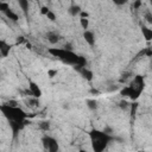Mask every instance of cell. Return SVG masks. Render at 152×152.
<instances>
[{"label": "cell", "instance_id": "cell-28", "mask_svg": "<svg viewBox=\"0 0 152 152\" xmlns=\"http://www.w3.org/2000/svg\"><path fill=\"white\" fill-rule=\"evenodd\" d=\"M145 18H146V20H147V22H148L150 24L152 23V14H151L150 12H147V13H146V16H145Z\"/></svg>", "mask_w": 152, "mask_h": 152}, {"label": "cell", "instance_id": "cell-8", "mask_svg": "<svg viewBox=\"0 0 152 152\" xmlns=\"http://www.w3.org/2000/svg\"><path fill=\"white\" fill-rule=\"evenodd\" d=\"M10 50H11V46H10V45H9L6 42H4V41H0V54H1V56H3V57L9 56Z\"/></svg>", "mask_w": 152, "mask_h": 152}, {"label": "cell", "instance_id": "cell-31", "mask_svg": "<svg viewBox=\"0 0 152 152\" xmlns=\"http://www.w3.org/2000/svg\"><path fill=\"white\" fill-rule=\"evenodd\" d=\"M145 55H146L147 57H151V56H152V50H151L150 48H146V49H145Z\"/></svg>", "mask_w": 152, "mask_h": 152}, {"label": "cell", "instance_id": "cell-22", "mask_svg": "<svg viewBox=\"0 0 152 152\" xmlns=\"http://www.w3.org/2000/svg\"><path fill=\"white\" fill-rule=\"evenodd\" d=\"M137 108H138V104H137V102L132 104V107H131V114H132V117H134V115H135V111H137Z\"/></svg>", "mask_w": 152, "mask_h": 152}, {"label": "cell", "instance_id": "cell-2", "mask_svg": "<svg viewBox=\"0 0 152 152\" xmlns=\"http://www.w3.org/2000/svg\"><path fill=\"white\" fill-rule=\"evenodd\" d=\"M0 111H1V113L4 114V117L9 120V122H11V121L23 122L28 118V114L22 108H19V107H10L6 104L0 106Z\"/></svg>", "mask_w": 152, "mask_h": 152}, {"label": "cell", "instance_id": "cell-26", "mask_svg": "<svg viewBox=\"0 0 152 152\" xmlns=\"http://www.w3.org/2000/svg\"><path fill=\"white\" fill-rule=\"evenodd\" d=\"M49 11H50V10H49L46 6H43V7L41 9V13H42V14H45V16L48 14V12H49Z\"/></svg>", "mask_w": 152, "mask_h": 152}, {"label": "cell", "instance_id": "cell-39", "mask_svg": "<svg viewBox=\"0 0 152 152\" xmlns=\"http://www.w3.org/2000/svg\"><path fill=\"white\" fill-rule=\"evenodd\" d=\"M138 152H145V151H138Z\"/></svg>", "mask_w": 152, "mask_h": 152}, {"label": "cell", "instance_id": "cell-23", "mask_svg": "<svg viewBox=\"0 0 152 152\" xmlns=\"http://www.w3.org/2000/svg\"><path fill=\"white\" fill-rule=\"evenodd\" d=\"M29 104H30V106H39V101H38V99H32V100H30V101H29Z\"/></svg>", "mask_w": 152, "mask_h": 152}, {"label": "cell", "instance_id": "cell-20", "mask_svg": "<svg viewBox=\"0 0 152 152\" xmlns=\"http://www.w3.org/2000/svg\"><path fill=\"white\" fill-rule=\"evenodd\" d=\"M46 17H48V19L51 20V22H55V20H56V16H55V13H54L52 11H49L48 14H46Z\"/></svg>", "mask_w": 152, "mask_h": 152}, {"label": "cell", "instance_id": "cell-40", "mask_svg": "<svg viewBox=\"0 0 152 152\" xmlns=\"http://www.w3.org/2000/svg\"><path fill=\"white\" fill-rule=\"evenodd\" d=\"M1 57H3V56H1V54H0V58H1Z\"/></svg>", "mask_w": 152, "mask_h": 152}, {"label": "cell", "instance_id": "cell-18", "mask_svg": "<svg viewBox=\"0 0 152 152\" xmlns=\"http://www.w3.org/2000/svg\"><path fill=\"white\" fill-rule=\"evenodd\" d=\"M10 9V6H9V4L7 3H0V11H1V12H6L7 10Z\"/></svg>", "mask_w": 152, "mask_h": 152}, {"label": "cell", "instance_id": "cell-36", "mask_svg": "<svg viewBox=\"0 0 152 152\" xmlns=\"http://www.w3.org/2000/svg\"><path fill=\"white\" fill-rule=\"evenodd\" d=\"M90 93L92 94H100V92L98 89H90Z\"/></svg>", "mask_w": 152, "mask_h": 152}, {"label": "cell", "instance_id": "cell-24", "mask_svg": "<svg viewBox=\"0 0 152 152\" xmlns=\"http://www.w3.org/2000/svg\"><path fill=\"white\" fill-rule=\"evenodd\" d=\"M6 105H9L10 107H18L17 105H18V102L17 101H14V100H11V101H9Z\"/></svg>", "mask_w": 152, "mask_h": 152}, {"label": "cell", "instance_id": "cell-10", "mask_svg": "<svg viewBox=\"0 0 152 152\" xmlns=\"http://www.w3.org/2000/svg\"><path fill=\"white\" fill-rule=\"evenodd\" d=\"M80 72H81V75L83 76V77H85L87 81H92V80H93V72H92L90 70H88V69H86V68H82V69L80 70Z\"/></svg>", "mask_w": 152, "mask_h": 152}, {"label": "cell", "instance_id": "cell-35", "mask_svg": "<svg viewBox=\"0 0 152 152\" xmlns=\"http://www.w3.org/2000/svg\"><path fill=\"white\" fill-rule=\"evenodd\" d=\"M64 50H67V51H72L71 44H65V45H64Z\"/></svg>", "mask_w": 152, "mask_h": 152}, {"label": "cell", "instance_id": "cell-15", "mask_svg": "<svg viewBox=\"0 0 152 152\" xmlns=\"http://www.w3.org/2000/svg\"><path fill=\"white\" fill-rule=\"evenodd\" d=\"M19 5L22 6L23 11L25 13H28V10H29V1H26V0H19Z\"/></svg>", "mask_w": 152, "mask_h": 152}, {"label": "cell", "instance_id": "cell-3", "mask_svg": "<svg viewBox=\"0 0 152 152\" xmlns=\"http://www.w3.org/2000/svg\"><path fill=\"white\" fill-rule=\"evenodd\" d=\"M49 54H51L54 57L59 58L62 62L70 64V65H76L79 61V55L74 54L72 51H67L64 49H57V48H51L49 49Z\"/></svg>", "mask_w": 152, "mask_h": 152}, {"label": "cell", "instance_id": "cell-34", "mask_svg": "<svg viewBox=\"0 0 152 152\" xmlns=\"http://www.w3.org/2000/svg\"><path fill=\"white\" fill-rule=\"evenodd\" d=\"M104 132H105L106 134H109V135H111V134L113 133V131H112V128H109V127H106V128L104 130Z\"/></svg>", "mask_w": 152, "mask_h": 152}, {"label": "cell", "instance_id": "cell-25", "mask_svg": "<svg viewBox=\"0 0 152 152\" xmlns=\"http://www.w3.org/2000/svg\"><path fill=\"white\" fill-rule=\"evenodd\" d=\"M131 74L130 72H125V74H122V77H121V80H120V82H125L126 80H127V77L130 76Z\"/></svg>", "mask_w": 152, "mask_h": 152}, {"label": "cell", "instance_id": "cell-29", "mask_svg": "<svg viewBox=\"0 0 152 152\" xmlns=\"http://www.w3.org/2000/svg\"><path fill=\"white\" fill-rule=\"evenodd\" d=\"M140 6H141V1H140V0H137V1L133 4V7H134L135 10H138Z\"/></svg>", "mask_w": 152, "mask_h": 152}, {"label": "cell", "instance_id": "cell-11", "mask_svg": "<svg viewBox=\"0 0 152 152\" xmlns=\"http://www.w3.org/2000/svg\"><path fill=\"white\" fill-rule=\"evenodd\" d=\"M46 37H48V41H49L51 44H56V43L59 41V36H58V33H56V32H49V33L46 35Z\"/></svg>", "mask_w": 152, "mask_h": 152}, {"label": "cell", "instance_id": "cell-6", "mask_svg": "<svg viewBox=\"0 0 152 152\" xmlns=\"http://www.w3.org/2000/svg\"><path fill=\"white\" fill-rule=\"evenodd\" d=\"M10 127H11V130H12V132H13V138L16 139L17 135H18V133H19V131H22V130L25 127V124H24V121H23V122L11 121V122H10Z\"/></svg>", "mask_w": 152, "mask_h": 152}, {"label": "cell", "instance_id": "cell-7", "mask_svg": "<svg viewBox=\"0 0 152 152\" xmlns=\"http://www.w3.org/2000/svg\"><path fill=\"white\" fill-rule=\"evenodd\" d=\"M29 90L31 92V94H32V96L35 98V99H39L41 96H42V90H41V88L38 87V85L37 83H35V82H32V81H30V83H29Z\"/></svg>", "mask_w": 152, "mask_h": 152}, {"label": "cell", "instance_id": "cell-13", "mask_svg": "<svg viewBox=\"0 0 152 152\" xmlns=\"http://www.w3.org/2000/svg\"><path fill=\"white\" fill-rule=\"evenodd\" d=\"M69 12H70L71 16H77L81 12V7L79 5H71L70 9H69Z\"/></svg>", "mask_w": 152, "mask_h": 152}, {"label": "cell", "instance_id": "cell-27", "mask_svg": "<svg viewBox=\"0 0 152 152\" xmlns=\"http://www.w3.org/2000/svg\"><path fill=\"white\" fill-rule=\"evenodd\" d=\"M56 74H57V70H49V71H48V75H49V77H51V79L54 77V76H55Z\"/></svg>", "mask_w": 152, "mask_h": 152}, {"label": "cell", "instance_id": "cell-12", "mask_svg": "<svg viewBox=\"0 0 152 152\" xmlns=\"http://www.w3.org/2000/svg\"><path fill=\"white\" fill-rule=\"evenodd\" d=\"M141 31H143V35H144L145 39H146L147 42H150V41L152 39V30H150V29L146 28V26H143V28H141Z\"/></svg>", "mask_w": 152, "mask_h": 152}, {"label": "cell", "instance_id": "cell-16", "mask_svg": "<svg viewBox=\"0 0 152 152\" xmlns=\"http://www.w3.org/2000/svg\"><path fill=\"white\" fill-rule=\"evenodd\" d=\"M39 128H41L42 131H49V128H50L49 121H41V122H39Z\"/></svg>", "mask_w": 152, "mask_h": 152}, {"label": "cell", "instance_id": "cell-32", "mask_svg": "<svg viewBox=\"0 0 152 152\" xmlns=\"http://www.w3.org/2000/svg\"><path fill=\"white\" fill-rule=\"evenodd\" d=\"M80 17L83 18V19H87V18H88V13L85 12V11H81V12H80Z\"/></svg>", "mask_w": 152, "mask_h": 152}, {"label": "cell", "instance_id": "cell-21", "mask_svg": "<svg viewBox=\"0 0 152 152\" xmlns=\"http://www.w3.org/2000/svg\"><path fill=\"white\" fill-rule=\"evenodd\" d=\"M119 107H120L121 109H127V108H128V104H127V101H125V100L120 101V102H119Z\"/></svg>", "mask_w": 152, "mask_h": 152}, {"label": "cell", "instance_id": "cell-1", "mask_svg": "<svg viewBox=\"0 0 152 152\" xmlns=\"http://www.w3.org/2000/svg\"><path fill=\"white\" fill-rule=\"evenodd\" d=\"M89 135H90L92 147L94 152H104L108 146V144L115 139L114 137L106 134L104 131H99V130H92Z\"/></svg>", "mask_w": 152, "mask_h": 152}, {"label": "cell", "instance_id": "cell-4", "mask_svg": "<svg viewBox=\"0 0 152 152\" xmlns=\"http://www.w3.org/2000/svg\"><path fill=\"white\" fill-rule=\"evenodd\" d=\"M144 87H145V83H144V79H143V76H141V75H137L133 79L131 86H130V88L133 90L135 98H138V96L141 94Z\"/></svg>", "mask_w": 152, "mask_h": 152}, {"label": "cell", "instance_id": "cell-5", "mask_svg": "<svg viewBox=\"0 0 152 152\" xmlns=\"http://www.w3.org/2000/svg\"><path fill=\"white\" fill-rule=\"evenodd\" d=\"M42 143H43L44 148H45L48 152H58V150H59V146H58L57 140L54 139L52 137H48V135L43 137Z\"/></svg>", "mask_w": 152, "mask_h": 152}, {"label": "cell", "instance_id": "cell-17", "mask_svg": "<svg viewBox=\"0 0 152 152\" xmlns=\"http://www.w3.org/2000/svg\"><path fill=\"white\" fill-rule=\"evenodd\" d=\"M87 106H88L90 109H96L98 102H96L95 100H88V101H87Z\"/></svg>", "mask_w": 152, "mask_h": 152}, {"label": "cell", "instance_id": "cell-19", "mask_svg": "<svg viewBox=\"0 0 152 152\" xmlns=\"http://www.w3.org/2000/svg\"><path fill=\"white\" fill-rule=\"evenodd\" d=\"M80 23H81V26L86 30V29H88V25H89V22H88V19H83V18H81L80 19Z\"/></svg>", "mask_w": 152, "mask_h": 152}, {"label": "cell", "instance_id": "cell-33", "mask_svg": "<svg viewBox=\"0 0 152 152\" xmlns=\"http://www.w3.org/2000/svg\"><path fill=\"white\" fill-rule=\"evenodd\" d=\"M114 4H117V5H124V4H126V0H114Z\"/></svg>", "mask_w": 152, "mask_h": 152}, {"label": "cell", "instance_id": "cell-38", "mask_svg": "<svg viewBox=\"0 0 152 152\" xmlns=\"http://www.w3.org/2000/svg\"><path fill=\"white\" fill-rule=\"evenodd\" d=\"M80 152H87V151H85V150H81V151H80Z\"/></svg>", "mask_w": 152, "mask_h": 152}, {"label": "cell", "instance_id": "cell-30", "mask_svg": "<svg viewBox=\"0 0 152 152\" xmlns=\"http://www.w3.org/2000/svg\"><path fill=\"white\" fill-rule=\"evenodd\" d=\"M23 43H25V38H24L23 36L18 37V38H17V44H23Z\"/></svg>", "mask_w": 152, "mask_h": 152}, {"label": "cell", "instance_id": "cell-14", "mask_svg": "<svg viewBox=\"0 0 152 152\" xmlns=\"http://www.w3.org/2000/svg\"><path fill=\"white\" fill-rule=\"evenodd\" d=\"M5 16H6L9 19L13 20V22H17V20H18V16H17V14H16V13H14L12 10H10V9H9V10L5 12Z\"/></svg>", "mask_w": 152, "mask_h": 152}, {"label": "cell", "instance_id": "cell-9", "mask_svg": "<svg viewBox=\"0 0 152 152\" xmlns=\"http://www.w3.org/2000/svg\"><path fill=\"white\" fill-rule=\"evenodd\" d=\"M83 38L86 39V42H87L90 46H93V45L95 44V37H94V33H93V32H90V31H85Z\"/></svg>", "mask_w": 152, "mask_h": 152}, {"label": "cell", "instance_id": "cell-37", "mask_svg": "<svg viewBox=\"0 0 152 152\" xmlns=\"http://www.w3.org/2000/svg\"><path fill=\"white\" fill-rule=\"evenodd\" d=\"M31 46H32V45H31L30 43H26V48H29V49H31Z\"/></svg>", "mask_w": 152, "mask_h": 152}]
</instances>
